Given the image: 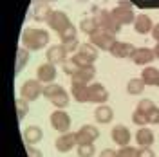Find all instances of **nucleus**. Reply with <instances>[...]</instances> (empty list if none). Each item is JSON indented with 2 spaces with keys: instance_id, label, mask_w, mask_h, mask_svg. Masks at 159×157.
Masks as SVG:
<instances>
[{
  "instance_id": "26",
  "label": "nucleus",
  "mask_w": 159,
  "mask_h": 157,
  "mask_svg": "<svg viewBox=\"0 0 159 157\" xmlns=\"http://www.w3.org/2000/svg\"><path fill=\"white\" fill-rule=\"evenodd\" d=\"M60 36V42L61 43H69V42H74V40H78L76 36H78V29L72 25V24H69L65 29L61 31V33H58Z\"/></svg>"
},
{
  "instance_id": "13",
  "label": "nucleus",
  "mask_w": 159,
  "mask_h": 157,
  "mask_svg": "<svg viewBox=\"0 0 159 157\" xmlns=\"http://www.w3.org/2000/svg\"><path fill=\"white\" fill-rule=\"evenodd\" d=\"M132 61L136 65H148L156 60V54H154V49H148V47H136L134 54H132Z\"/></svg>"
},
{
  "instance_id": "1",
  "label": "nucleus",
  "mask_w": 159,
  "mask_h": 157,
  "mask_svg": "<svg viewBox=\"0 0 159 157\" xmlns=\"http://www.w3.org/2000/svg\"><path fill=\"white\" fill-rule=\"evenodd\" d=\"M49 33L38 27H25L22 33V45L29 51H42L49 45Z\"/></svg>"
},
{
  "instance_id": "29",
  "label": "nucleus",
  "mask_w": 159,
  "mask_h": 157,
  "mask_svg": "<svg viewBox=\"0 0 159 157\" xmlns=\"http://www.w3.org/2000/svg\"><path fill=\"white\" fill-rule=\"evenodd\" d=\"M49 101L56 108H65L67 105H69V94H67V92H65V88H63V90H61V92H58L56 96H52Z\"/></svg>"
},
{
  "instance_id": "39",
  "label": "nucleus",
  "mask_w": 159,
  "mask_h": 157,
  "mask_svg": "<svg viewBox=\"0 0 159 157\" xmlns=\"http://www.w3.org/2000/svg\"><path fill=\"white\" fill-rule=\"evenodd\" d=\"M25 152H27V157H43L42 150L36 148V145H27L25 146Z\"/></svg>"
},
{
  "instance_id": "45",
  "label": "nucleus",
  "mask_w": 159,
  "mask_h": 157,
  "mask_svg": "<svg viewBox=\"0 0 159 157\" xmlns=\"http://www.w3.org/2000/svg\"><path fill=\"white\" fill-rule=\"evenodd\" d=\"M154 54H156V58L159 60V43L156 45V47H154Z\"/></svg>"
},
{
  "instance_id": "47",
  "label": "nucleus",
  "mask_w": 159,
  "mask_h": 157,
  "mask_svg": "<svg viewBox=\"0 0 159 157\" xmlns=\"http://www.w3.org/2000/svg\"><path fill=\"white\" fill-rule=\"evenodd\" d=\"M157 87H159V83H157Z\"/></svg>"
},
{
  "instance_id": "6",
  "label": "nucleus",
  "mask_w": 159,
  "mask_h": 157,
  "mask_svg": "<svg viewBox=\"0 0 159 157\" xmlns=\"http://www.w3.org/2000/svg\"><path fill=\"white\" fill-rule=\"evenodd\" d=\"M99 137V130L94 125H83L76 132V141L78 145H92Z\"/></svg>"
},
{
  "instance_id": "2",
  "label": "nucleus",
  "mask_w": 159,
  "mask_h": 157,
  "mask_svg": "<svg viewBox=\"0 0 159 157\" xmlns=\"http://www.w3.org/2000/svg\"><path fill=\"white\" fill-rule=\"evenodd\" d=\"M92 15H94V20H96L99 29H105V31H110V33L118 34L119 31H121V27H123L119 22H116V18L112 16V13L107 9L92 7Z\"/></svg>"
},
{
  "instance_id": "18",
  "label": "nucleus",
  "mask_w": 159,
  "mask_h": 157,
  "mask_svg": "<svg viewBox=\"0 0 159 157\" xmlns=\"http://www.w3.org/2000/svg\"><path fill=\"white\" fill-rule=\"evenodd\" d=\"M22 137L25 141V145H38L40 141L43 139V130L36 125H31L24 130V134H22Z\"/></svg>"
},
{
  "instance_id": "46",
  "label": "nucleus",
  "mask_w": 159,
  "mask_h": 157,
  "mask_svg": "<svg viewBox=\"0 0 159 157\" xmlns=\"http://www.w3.org/2000/svg\"><path fill=\"white\" fill-rule=\"evenodd\" d=\"M38 2H49L51 4V2H56V0H38Z\"/></svg>"
},
{
  "instance_id": "7",
  "label": "nucleus",
  "mask_w": 159,
  "mask_h": 157,
  "mask_svg": "<svg viewBox=\"0 0 159 157\" xmlns=\"http://www.w3.org/2000/svg\"><path fill=\"white\" fill-rule=\"evenodd\" d=\"M109 90L103 87L101 83H92L89 85V103H96V105H105L109 99Z\"/></svg>"
},
{
  "instance_id": "20",
  "label": "nucleus",
  "mask_w": 159,
  "mask_h": 157,
  "mask_svg": "<svg viewBox=\"0 0 159 157\" xmlns=\"http://www.w3.org/2000/svg\"><path fill=\"white\" fill-rule=\"evenodd\" d=\"M70 94L78 103H89V85L85 83H70Z\"/></svg>"
},
{
  "instance_id": "36",
  "label": "nucleus",
  "mask_w": 159,
  "mask_h": 157,
  "mask_svg": "<svg viewBox=\"0 0 159 157\" xmlns=\"http://www.w3.org/2000/svg\"><path fill=\"white\" fill-rule=\"evenodd\" d=\"M78 70H80V67L74 63V61H72V60H65V61H63V72H65L67 76H70V78H72Z\"/></svg>"
},
{
  "instance_id": "10",
  "label": "nucleus",
  "mask_w": 159,
  "mask_h": 157,
  "mask_svg": "<svg viewBox=\"0 0 159 157\" xmlns=\"http://www.w3.org/2000/svg\"><path fill=\"white\" fill-rule=\"evenodd\" d=\"M110 13H112V16L116 18V22H119L121 25H132V24H134V20H136V15H134L132 7L116 6Z\"/></svg>"
},
{
  "instance_id": "34",
  "label": "nucleus",
  "mask_w": 159,
  "mask_h": 157,
  "mask_svg": "<svg viewBox=\"0 0 159 157\" xmlns=\"http://www.w3.org/2000/svg\"><path fill=\"white\" fill-rule=\"evenodd\" d=\"M132 6L141 7V9H159V0H130Z\"/></svg>"
},
{
  "instance_id": "28",
  "label": "nucleus",
  "mask_w": 159,
  "mask_h": 157,
  "mask_svg": "<svg viewBox=\"0 0 159 157\" xmlns=\"http://www.w3.org/2000/svg\"><path fill=\"white\" fill-rule=\"evenodd\" d=\"M70 60L78 65L80 69H83V67H92V63H94V60L89 58V56H87V54H83V52H80V51H78V52H74Z\"/></svg>"
},
{
  "instance_id": "24",
  "label": "nucleus",
  "mask_w": 159,
  "mask_h": 157,
  "mask_svg": "<svg viewBox=\"0 0 159 157\" xmlns=\"http://www.w3.org/2000/svg\"><path fill=\"white\" fill-rule=\"evenodd\" d=\"M141 78L143 81L150 85V87H157L159 83V69L157 67H145L143 72H141Z\"/></svg>"
},
{
  "instance_id": "15",
  "label": "nucleus",
  "mask_w": 159,
  "mask_h": 157,
  "mask_svg": "<svg viewBox=\"0 0 159 157\" xmlns=\"http://www.w3.org/2000/svg\"><path fill=\"white\" fill-rule=\"evenodd\" d=\"M52 7H51L49 2H38L36 0V4L33 6V11H31V15H33V18L36 20V22H47L49 16L52 15Z\"/></svg>"
},
{
  "instance_id": "31",
  "label": "nucleus",
  "mask_w": 159,
  "mask_h": 157,
  "mask_svg": "<svg viewBox=\"0 0 159 157\" xmlns=\"http://www.w3.org/2000/svg\"><path fill=\"white\" fill-rule=\"evenodd\" d=\"M96 29H98V24H96L94 16H92V18H83L81 22H80V31H81V33H85V34H89V36Z\"/></svg>"
},
{
  "instance_id": "21",
  "label": "nucleus",
  "mask_w": 159,
  "mask_h": 157,
  "mask_svg": "<svg viewBox=\"0 0 159 157\" xmlns=\"http://www.w3.org/2000/svg\"><path fill=\"white\" fill-rule=\"evenodd\" d=\"M29 49H25L24 45H20L18 49H16V61H15V74L18 76L22 70L25 69V65H27V61H29Z\"/></svg>"
},
{
  "instance_id": "43",
  "label": "nucleus",
  "mask_w": 159,
  "mask_h": 157,
  "mask_svg": "<svg viewBox=\"0 0 159 157\" xmlns=\"http://www.w3.org/2000/svg\"><path fill=\"white\" fill-rule=\"evenodd\" d=\"M99 157H118V150H112V148H105L101 154H99Z\"/></svg>"
},
{
  "instance_id": "5",
  "label": "nucleus",
  "mask_w": 159,
  "mask_h": 157,
  "mask_svg": "<svg viewBox=\"0 0 159 157\" xmlns=\"http://www.w3.org/2000/svg\"><path fill=\"white\" fill-rule=\"evenodd\" d=\"M49 123L56 132L65 134V132H69V128H70V116L65 112V110L56 108V110L49 116Z\"/></svg>"
},
{
  "instance_id": "14",
  "label": "nucleus",
  "mask_w": 159,
  "mask_h": 157,
  "mask_svg": "<svg viewBox=\"0 0 159 157\" xmlns=\"http://www.w3.org/2000/svg\"><path fill=\"white\" fill-rule=\"evenodd\" d=\"M110 137H112V141L118 146H127L130 143V139H132V134H130V130L127 127L116 125V127L112 128V132H110Z\"/></svg>"
},
{
  "instance_id": "44",
  "label": "nucleus",
  "mask_w": 159,
  "mask_h": 157,
  "mask_svg": "<svg viewBox=\"0 0 159 157\" xmlns=\"http://www.w3.org/2000/svg\"><path fill=\"white\" fill-rule=\"evenodd\" d=\"M152 38L159 43V24H156V25H154V29H152Z\"/></svg>"
},
{
  "instance_id": "37",
  "label": "nucleus",
  "mask_w": 159,
  "mask_h": 157,
  "mask_svg": "<svg viewBox=\"0 0 159 157\" xmlns=\"http://www.w3.org/2000/svg\"><path fill=\"white\" fill-rule=\"evenodd\" d=\"M118 157H138V148H132V146H119L118 150Z\"/></svg>"
},
{
  "instance_id": "27",
  "label": "nucleus",
  "mask_w": 159,
  "mask_h": 157,
  "mask_svg": "<svg viewBox=\"0 0 159 157\" xmlns=\"http://www.w3.org/2000/svg\"><path fill=\"white\" fill-rule=\"evenodd\" d=\"M78 51L80 52H83V54H87L89 58H92L94 61L98 60V56H99V49L96 47V45H92L90 42H87V43H80V47H78ZM76 51V52H78Z\"/></svg>"
},
{
  "instance_id": "16",
  "label": "nucleus",
  "mask_w": 159,
  "mask_h": 157,
  "mask_svg": "<svg viewBox=\"0 0 159 157\" xmlns=\"http://www.w3.org/2000/svg\"><path fill=\"white\" fill-rule=\"evenodd\" d=\"M45 58L49 63L56 65V63H63L67 60V49L60 43V45H51L49 49L45 51Z\"/></svg>"
},
{
  "instance_id": "8",
  "label": "nucleus",
  "mask_w": 159,
  "mask_h": 157,
  "mask_svg": "<svg viewBox=\"0 0 159 157\" xmlns=\"http://www.w3.org/2000/svg\"><path fill=\"white\" fill-rule=\"evenodd\" d=\"M54 146H56V150H58L60 154H67V152H70L74 146H78L76 132H65V134H61V136L56 139Z\"/></svg>"
},
{
  "instance_id": "11",
  "label": "nucleus",
  "mask_w": 159,
  "mask_h": 157,
  "mask_svg": "<svg viewBox=\"0 0 159 157\" xmlns=\"http://www.w3.org/2000/svg\"><path fill=\"white\" fill-rule=\"evenodd\" d=\"M134 51H136V47H134L132 43H129V42H118V40H116V43L110 47L109 52L114 56V58L125 60V58H132Z\"/></svg>"
},
{
  "instance_id": "30",
  "label": "nucleus",
  "mask_w": 159,
  "mask_h": 157,
  "mask_svg": "<svg viewBox=\"0 0 159 157\" xmlns=\"http://www.w3.org/2000/svg\"><path fill=\"white\" fill-rule=\"evenodd\" d=\"M15 107H16V118H18V121H22L29 112V101H25L24 98H16Z\"/></svg>"
},
{
  "instance_id": "9",
  "label": "nucleus",
  "mask_w": 159,
  "mask_h": 157,
  "mask_svg": "<svg viewBox=\"0 0 159 157\" xmlns=\"http://www.w3.org/2000/svg\"><path fill=\"white\" fill-rule=\"evenodd\" d=\"M45 24H47L52 31L61 33V31H63L70 24V20H69V16H67L63 11H52V15L49 16V20H47Z\"/></svg>"
},
{
  "instance_id": "38",
  "label": "nucleus",
  "mask_w": 159,
  "mask_h": 157,
  "mask_svg": "<svg viewBox=\"0 0 159 157\" xmlns=\"http://www.w3.org/2000/svg\"><path fill=\"white\" fill-rule=\"evenodd\" d=\"M154 107H156V105H154V103H152L150 99H141V101H139V105H138L136 108H139V110H143L145 114H148V112H150V110H152Z\"/></svg>"
},
{
  "instance_id": "41",
  "label": "nucleus",
  "mask_w": 159,
  "mask_h": 157,
  "mask_svg": "<svg viewBox=\"0 0 159 157\" xmlns=\"http://www.w3.org/2000/svg\"><path fill=\"white\" fill-rule=\"evenodd\" d=\"M138 157H156L154 150L150 146H139L138 148Z\"/></svg>"
},
{
  "instance_id": "4",
  "label": "nucleus",
  "mask_w": 159,
  "mask_h": 157,
  "mask_svg": "<svg viewBox=\"0 0 159 157\" xmlns=\"http://www.w3.org/2000/svg\"><path fill=\"white\" fill-rule=\"evenodd\" d=\"M40 96H43V83L38 79H27L22 83L20 87V98H24L25 101H36Z\"/></svg>"
},
{
  "instance_id": "42",
  "label": "nucleus",
  "mask_w": 159,
  "mask_h": 157,
  "mask_svg": "<svg viewBox=\"0 0 159 157\" xmlns=\"http://www.w3.org/2000/svg\"><path fill=\"white\" fill-rule=\"evenodd\" d=\"M65 49H67V52H76L80 47V43H78V40H74V42H69V43H61Z\"/></svg>"
},
{
  "instance_id": "3",
  "label": "nucleus",
  "mask_w": 159,
  "mask_h": 157,
  "mask_svg": "<svg viewBox=\"0 0 159 157\" xmlns=\"http://www.w3.org/2000/svg\"><path fill=\"white\" fill-rule=\"evenodd\" d=\"M89 42L92 45H96L99 51H110V47L116 43V34L105 29H96L92 34L89 36Z\"/></svg>"
},
{
  "instance_id": "22",
  "label": "nucleus",
  "mask_w": 159,
  "mask_h": 157,
  "mask_svg": "<svg viewBox=\"0 0 159 157\" xmlns=\"http://www.w3.org/2000/svg\"><path fill=\"white\" fill-rule=\"evenodd\" d=\"M94 119L101 123V125H107L114 119V110L109 107V105H99L96 110H94Z\"/></svg>"
},
{
  "instance_id": "35",
  "label": "nucleus",
  "mask_w": 159,
  "mask_h": 157,
  "mask_svg": "<svg viewBox=\"0 0 159 157\" xmlns=\"http://www.w3.org/2000/svg\"><path fill=\"white\" fill-rule=\"evenodd\" d=\"M94 152H96L94 143L92 145H78V155L80 157H92Z\"/></svg>"
},
{
  "instance_id": "17",
  "label": "nucleus",
  "mask_w": 159,
  "mask_h": 157,
  "mask_svg": "<svg viewBox=\"0 0 159 157\" xmlns=\"http://www.w3.org/2000/svg\"><path fill=\"white\" fill-rule=\"evenodd\" d=\"M132 27H134V31H136L138 34H148V33H152V29H154V24H152V18H150L148 15L143 13V15H138V16H136Z\"/></svg>"
},
{
  "instance_id": "12",
  "label": "nucleus",
  "mask_w": 159,
  "mask_h": 157,
  "mask_svg": "<svg viewBox=\"0 0 159 157\" xmlns=\"http://www.w3.org/2000/svg\"><path fill=\"white\" fill-rule=\"evenodd\" d=\"M36 79L42 81L43 85L54 83V79H56V67L52 63H49V61L38 65V69H36Z\"/></svg>"
},
{
  "instance_id": "19",
  "label": "nucleus",
  "mask_w": 159,
  "mask_h": 157,
  "mask_svg": "<svg viewBox=\"0 0 159 157\" xmlns=\"http://www.w3.org/2000/svg\"><path fill=\"white\" fill-rule=\"evenodd\" d=\"M94 78H96V69H94V65H92V67H83V69H80L78 72L70 78V83H85V85H89Z\"/></svg>"
},
{
  "instance_id": "33",
  "label": "nucleus",
  "mask_w": 159,
  "mask_h": 157,
  "mask_svg": "<svg viewBox=\"0 0 159 157\" xmlns=\"http://www.w3.org/2000/svg\"><path fill=\"white\" fill-rule=\"evenodd\" d=\"M61 90H63V87L58 85V83H47V85H43V98L51 99L52 96H56Z\"/></svg>"
},
{
  "instance_id": "32",
  "label": "nucleus",
  "mask_w": 159,
  "mask_h": 157,
  "mask_svg": "<svg viewBox=\"0 0 159 157\" xmlns=\"http://www.w3.org/2000/svg\"><path fill=\"white\" fill-rule=\"evenodd\" d=\"M132 123H134V125H139V127H145V125H148V116H147L143 110L136 108V110L132 112Z\"/></svg>"
},
{
  "instance_id": "23",
  "label": "nucleus",
  "mask_w": 159,
  "mask_h": 157,
  "mask_svg": "<svg viewBox=\"0 0 159 157\" xmlns=\"http://www.w3.org/2000/svg\"><path fill=\"white\" fill-rule=\"evenodd\" d=\"M154 139H156L154 132L147 127H141L138 130V134H136V141H138L139 146H152L154 145Z\"/></svg>"
},
{
  "instance_id": "40",
  "label": "nucleus",
  "mask_w": 159,
  "mask_h": 157,
  "mask_svg": "<svg viewBox=\"0 0 159 157\" xmlns=\"http://www.w3.org/2000/svg\"><path fill=\"white\" fill-rule=\"evenodd\" d=\"M147 116H148V123H152V125H159V108L157 107H154Z\"/></svg>"
},
{
  "instance_id": "25",
  "label": "nucleus",
  "mask_w": 159,
  "mask_h": 157,
  "mask_svg": "<svg viewBox=\"0 0 159 157\" xmlns=\"http://www.w3.org/2000/svg\"><path fill=\"white\" fill-rule=\"evenodd\" d=\"M145 87H147V83L143 81L141 76H139V78H132V79H129V83H127V92H129L130 96H138V94H143Z\"/></svg>"
}]
</instances>
